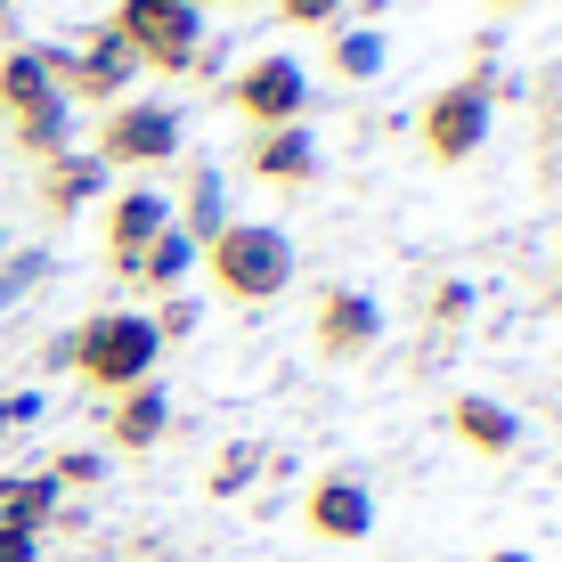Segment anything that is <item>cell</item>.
I'll use <instances>...</instances> for the list:
<instances>
[{"instance_id":"cell-21","label":"cell","mask_w":562,"mask_h":562,"mask_svg":"<svg viewBox=\"0 0 562 562\" xmlns=\"http://www.w3.org/2000/svg\"><path fill=\"white\" fill-rule=\"evenodd\" d=\"M49 269H57V261L42 254V245H33V254H9V261H0V310H16L25 294H42Z\"/></svg>"},{"instance_id":"cell-18","label":"cell","mask_w":562,"mask_h":562,"mask_svg":"<svg viewBox=\"0 0 562 562\" xmlns=\"http://www.w3.org/2000/svg\"><path fill=\"white\" fill-rule=\"evenodd\" d=\"M196 261H204L196 245H188L180 228H164V237H155L147 254L131 261V278H123V285H139V294H155V302H164V294H180V285L196 278Z\"/></svg>"},{"instance_id":"cell-5","label":"cell","mask_w":562,"mask_h":562,"mask_svg":"<svg viewBox=\"0 0 562 562\" xmlns=\"http://www.w3.org/2000/svg\"><path fill=\"white\" fill-rule=\"evenodd\" d=\"M180 147H188L180 106H164V99H114L90 155H99L106 171H155V164H171Z\"/></svg>"},{"instance_id":"cell-22","label":"cell","mask_w":562,"mask_h":562,"mask_svg":"<svg viewBox=\"0 0 562 562\" xmlns=\"http://www.w3.org/2000/svg\"><path fill=\"white\" fill-rule=\"evenodd\" d=\"M99 481H106V457L99 449H66V457L49 464V490L57 497H66V490H99Z\"/></svg>"},{"instance_id":"cell-31","label":"cell","mask_w":562,"mask_h":562,"mask_svg":"<svg viewBox=\"0 0 562 562\" xmlns=\"http://www.w3.org/2000/svg\"><path fill=\"white\" fill-rule=\"evenodd\" d=\"M490 9H521V0H490Z\"/></svg>"},{"instance_id":"cell-14","label":"cell","mask_w":562,"mask_h":562,"mask_svg":"<svg viewBox=\"0 0 562 562\" xmlns=\"http://www.w3.org/2000/svg\"><path fill=\"white\" fill-rule=\"evenodd\" d=\"M49 106H66V90L49 82L42 49H0V114H9V131L33 123V114H49Z\"/></svg>"},{"instance_id":"cell-27","label":"cell","mask_w":562,"mask_h":562,"mask_svg":"<svg viewBox=\"0 0 562 562\" xmlns=\"http://www.w3.org/2000/svg\"><path fill=\"white\" fill-rule=\"evenodd\" d=\"M0 562H42V538H0Z\"/></svg>"},{"instance_id":"cell-12","label":"cell","mask_w":562,"mask_h":562,"mask_svg":"<svg viewBox=\"0 0 562 562\" xmlns=\"http://www.w3.org/2000/svg\"><path fill=\"white\" fill-rule=\"evenodd\" d=\"M261 188H302L318 171V131L310 123H285V131H254V155H245Z\"/></svg>"},{"instance_id":"cell-10","label":"cell","mask_w":562,"mask_h":562,"mask_svg":"<svg viewBox=\"0 0 562 562\" xmlns=\"http://www.w3.org/2000/svg\"><path fill=\"white\" fill-rule=\"evenodd\" d=\"M302 521L326 547H359V538L375 530V497H367V481H351V473H326V481H310Z\"/></svg>"},{"instance_id":"cell-30","label":"cell","mask_w":562,"mask_h":562,"mask_svg":"<svg viewBox=\"0 0 562 562\" xmlns=\"http://www.w3.org/2000/svg\"><path fill=\"white\" fill-rule=\"evenodd\" d=\"M9 9H16V0H0V25H9Z\"/></svg>"},{"instance_id":"cell-16","label":"cell","mask_w":562,"mask_h":562,"mask_svg":"<svg viewBox=\"0 0 562 562\" xmlns=\"http://www.w3.org/2000/svg\"><path fill=\"white\" fill-rule=\"evenodd\" d=\"M66 497L49 490V473H0V538H42Z\"/></svg>"},{"instance_id":"cell-32","label":"cell","mask_w":562,"mask_h":562,"mask_svg":"<svg viewBox=\"0 0 562 562\" xmlns=\"http://www.w3.org/2000/svg\"><path fill=\"white\" fill-rule=\"evenodd\" d=\"M0 245H9V228H0Z\"/></svg>"},{"instance_id":"cell-28","label":"cell","mask_w":562,"mask_h":562,"mask_svg":"<svg viewBox=\"0 0 562 562\" xmlns=\"http://www.w3.org/2000/svg\"><path fill=\"white\" fill-rule=\"evenodd\" d=\"M490 562H530V554H521V547H497V554H490Z\"/></svg>"},{"instance_id":"cell-26","label":"cell","mask_w":562,"mask_h":562,"mask_svg":"<svg viewBox=\"0 0 562 562\" xmlns=\"http://www.w3.org/2000/svg\"><path fill=\"white\" fill-rule=\"evenodd\" d=\"M278 16H285V25H335L342 0H278Z\"/></svg>"},{"instance_id":"cell-11","label":"cell","mask_w":562,"mask_h":562,"mask_svg":"<svg viewBox=\"0 0 562 562\" xmlns=\"http://www.w3.org/2000/svg\"><path fill=\"white\" fill-rule=\"evenodd\" d=\"M99 196H106V164L90 147H66V155L42 164V212L49 221H74V212H90Z\"/></svg>"},{"instance_id":"cell-7","label":"cell","mask_w":562,"mask_h":562,"mask_svg":"<svg viewBox=\"0 0 562 562\" xmlns=\"http://www.w3.org/2000/svg\"><path fill=\"white\" fill-rule=\"evenodd\" d=\"M490 114H497V99L481 82H449L432 106H424V147H432V164H464V155H481Z\"/></svg>"},{"instance_id":"cell-3","label":"cell","mask_w":562,"mask_h":562,"mask_svg":"<svg viewBox=\"0 0 562 562\" xmlns=\"http://www.w3.org/2000/svg\"><path fill=\"white\" fill-rule=\"evenodd\" d=\"M42 66H49V82L66 90V106H114V99H131V82H139V57L123 49L114 25L57 33V42H42Z\"/></svg>"},{"instance_id":"cell-15","label":"cell","mask_w":562,"mask_h":562,"mask_svg":"<svg viewBox=\"0 0 562 562\" xmlns=\"http://www.w3.org/2000/svg\"><path fill=\"white\" fill-rule=\"evenodd\" d=\"M171 228H180V237L188 245H196V254H204V245L212 237H221V228H228V180H221V171H188V180H180V204H171Z\"/></svg>"},{"instance_id":"cell-1","label":"cell","mask_w":562,"mask_h":562,"mask_svg":"<svg viewBox=\"0 0 562 562\" xmlns=\"http://www.w3.org/2000/svg\"><path fill=\"white\" fill-rule=\"evenodd\" d=\"M155 359H164V342H155L147 310H90L66 335V367L82 383H99V392H139V383H155Z\"/></svg>"},{"instance_id":"cell-25","label":"cell","mask_w":562,"mask_h":562,"mask_svg":"<svg viewBox=\"0 0 562 562\" xmlns=\"http://www.w3.org/2000/svg\"><path fill=\"white\" fill-rule=\"evenodd\" d=\"M25 424H42V392H0V440L25 432Z\"/></svg>"},{"instance_id":"cell-20","label":"cell","mask_w":562,"mask_h":562,"mask_svg":"<svg viewBox=\"0 0 562 562\" xmlns=\"http://www.w3.org/2000/svg\"><path fill=\"white\" fill-rule=\"evenodd\" d=\"M261 473H269V449H261V440H228L221 464L204 473V490H212V497H245Z\"/></svg>"},{"instance_id":"cell-9","label":"cell","mask_w":562,"mask_h":562,"mask_svg":"<svg viewBox=\"0 0 562 562\" xmlns=\"http://www.w3.org/2000/svg\"><path fill=\"white\" fill-rule=\"evenodd\" d=\"M383 342V302L359 285H326L318 294V351L326 359H367Z\"/></svg>"},{"instance_id":"cell-4","label":"cell","mask_w":562,"mask_h":562,"mask_svg":"<svg viewBox=\"0 0 562 562\" xmlns=\"http://www.w3.org/2000/svg\"><path fill=\"white\" fill-rule=\"evenodd\" d=\"M114 33L155 74H196V57H204V9L196 0H123Z\"/></svg>"},{"instance_id":"cell-6","label":"cell","mask_w":562,"mask_h":562,"mask_svg":"<svg viewBox=\"0 0 562 562\" xmlns=\"http://www.w3.org/2000/svg\"><path fill=\"white\" fill-rule=\"evenodd\" d=\"M228 106H237L254 131H285V123H302V106H310V66H302V57H285V49L245 57L237 82H228Z\"/></svg>"},{"instance_id":"cell-29","label":"cell","mask_w":562,"mask_h":562,"mask_svg":"<svg viewBox=\"0 0 562 562\" xmlns=\"http://www.w3.org/2000/svg\"><path fill=\"white\" fill-rule=\"evenodd\" d=\"M554 310H562V269H554Z\"/></svg>"},{"instance_id":"cell-23","label":"cell","mask_w":562,"mask_h":562,"mask_svg":"<svg viewBox=\"0 0 562 562\" xmlns=\"http://www.w3.org/2000/svg\"><path fill=\"white\" fill-rule=\"evenodd\" d=\"M147 318H155V342H188V335H196V302H188V294H164Z\"/></svg>"},{"instance_id":"cell-19","label":"cell","mask_w":562,"mask_h":562,"mask_svg":"<svg viewBox=\"0 0 562 562\" xmlns=\"http://www.w3.org/2000/svg\"><path fill=\"white\" fill-rule=\"evenodd\" d=\"M326 57H335V82H375L392 49H383V33H375V25H342L335 42H326Z\"/></svg>"},{"instance_id":"cell-8","label":"cell","mask_w":562,"mask_h":562,"mask_svg":"<svg viewBox=\"0 0 562 562\" xmlns=\"http://www.w3.org/2000/svg\"><path fill=\"white\" fill-rule=\"evenodd\" d=\"M164 228H171V196H164V188H147V180L114 188V204H106V269L131 278V261H139Z\"/></svg>"},{"instance_id":"cell-2","label":"cell","mask_w":562,"mask_h":562,"mask_svg":"<svg viewBox=\"0 0 562 562\" xmlns=\"http://www.w3.org/2000/svg\"><path fill=\"white\" fill-rule=\"evenodd\" d=\"M204 278L221 285L228 302H278L294 285V237L269 221H228L221 237L204 245Z\"/></svg>"},{"instance_id":"cell-13","label":"cell","mask_w":562,"mask_h":562,"mask_svg":"<svg viewBox=\"0 0 562 562\" xmlns=\"http://www.w3.org/2000/svg\"><path fill=\"white\" fill-rule=\"evenodd\" d=\"M449 432H457L473 457H514V449H521V416L506 408V400H490V392H457Z\"/></svg>"},{"instance_id":"cell-24","label":"cell","mask_w":562,"mask_h":562,"mask_svg":"<svg viewBox=\"0 0 562 562\" xmlns=\"http://www.w3.org/2000/svg\"><path fill=\"white\" fill-rule=\"evenodd\" d=\"M457 318H473V285H464V278H440V285H432V326H457Z\"/></svg>"},{"instance_id":"cell-17","label":"cell","mask_w":562,"mask_h":562,"mask_svg":"<svg viewBox=\"0 0 562 562\" xmlns=\"http://www.w3.org/2000/svg\"><path fill=\"white\" fill-rule=\"evenodd\" d=\"M171 432V400H164V383H139V392H114V416H106V440L114 449H155V440Z\"/></svg>"}]
</instances>
